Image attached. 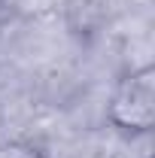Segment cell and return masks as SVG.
Instances as JSON below:
<instances>
[{
	"mask_svg": "<svg viewBox=\"0 0 155 158\" xmlns=\"http://www.w3.org/2000/svg\"><path fill=\"white\" fill-rule=\"evenodd\" d=\"M107 118L122 134H149L155 128V67L143 64L116 82Z\"/></svg>",
	"mask_w": 155,
	"mask_h": 158,
	"instance_id": "obj_1",
	"label": "cell"
},
{
	"mask_svg": "<svg viewBox=\"0 0 155 158\" xmlns=\"http://www.w3.org/2000/svg\"><path fill=\"white\" fill-rule=\"evenodd\" d=\"M0 158H43V152L24 140H6L0 143Z\"/></svg>",
	"mask_w": 155,
	"mask_h": 158,
	"instance_id": "obj_2",
	"label": "cell"
}]
</instances>
